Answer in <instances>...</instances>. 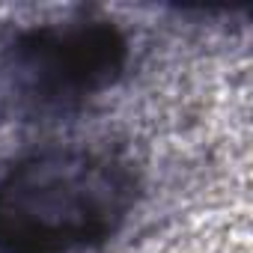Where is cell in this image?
Returning a JSON list of instances; mask_svg holds the SVG:
<instances>
[{
    "instance_id": "7a4b0ae2",
    "label": "cell",
    "mask_w": 253,
    "mask_h": 253,
    "mask_svg": "<svg viewBox=\"0 0 253 253\" xmlns=\"http://www.w3.org/2000/svg\"><path fill=\"white\" fill-rule=\"evenodd\" d=\"M128 63V42L98 18L15 30L0 42V116L45 119L72 113L110 89Z\"/></svg>"
},
{
    "instance_id": "6da1fadb",
    "label": "cell",
    "mask_w": 253,
    "mask_h": 253,
    "mask_svg": "<svg viewBox=\"0 0 253 253\" xmlns=\"http://www.w3.org/2000/svg\"><path fill=\"white\" fill-rule=\"evenodd\" d=\"M137 200L134 170L98 149H45L0 176V253L104 244Z\"/></svg>"
}]
</instances>
